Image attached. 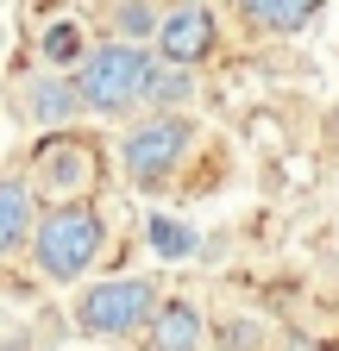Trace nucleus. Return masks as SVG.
<instances>
[{"label": "nucleus", "mask_w": 339, "mask_h": 351, "mask_svg": "<svg viewBox=\"0 0 339 351\" xmlns=\"http://www.w3.org/2000/svg\"><path fill=\"white\" fill-rule=\"evenodd\" d=\"M101 245H107V226H101V213L89 201H57L32 226V257L51 282H82L95 270Z\"/></svg>", "instance_id": "obj_1"}, {"label": "nucleus", "mask_w": 339, "mask_h": 351, "mask_svg": "<svg viewBox=\"0 0 339 351\" xmlns=\"http://www.w3.org/2000/svg\"><path fill=\"white\" fill-rule=\"evenodd\" d=\"M38 182L57 189V195H69V201H82V195L101 182L95 145L89 138H45V145H38Z\"/></svg>", "instance_id": "obj_6"}, {"label": "nucleus", "mask_w": 339, "mask_h": 351, "mask_svg": "<svg viewBox=\"0 0 339 351\" xmlns=\"http://www.w3.org/2000/svg\"><path fill=\"white\" fill-rule=\"evenodd\" d=\"M189 145H195V125H189L183 113H151L145 125L126 132L119 163H126V176H132L139 189H157V182L176 176V163L189 157Z\"/></svg>", "instance_id": "obj_4"}, {"label": "nucleus", "mask_w": 339, "mask_h": 351, "mask_svg": "<svg viewBox=\"0 0 339 351\" xmlns=\"http://www.w3.org/2000/svg\"><path fill=\"white\" fill-rule=\"evenodd\" d=\"M145 75H151V57L139 44H95L89 57L75 63V101L89 113H126L132 101H145Z\"/></svg>", "instance_id": "obj_2"}, {"label": "nucleus", "mask_w": 339, "mask_h": 351, "mask_svg": "<svg viewBox=\"0 0 339 351\" xmlns=\"http://www.w3.org/2000/svg\"><path fill=\"white\" fill-rule=\"evenodd\" d=\"M233 7L258 25V32H302L327 0H233Z\"/></svg>", "instance_id": "obj_9"}, {"label": "nucleus", "mask_w": 339, "mask_h": 351, "mask_svg": "<svg viewBox=\"0 0 339 351\" xmlns=\"http://www.w3.org/2000/svg\"><path fill=\"white\" fill-rule=\"evenodd\" d=\"M214 44H220V25L201 0H183L157 19V63L170 69H195L201 57H214Z\"/></svg>", "instance_id": "obj_5"}, {"label": "nucleus", "mask_w": 339, "mask_h": 351, "mask_svg": "<svg viewBox=\"0 0 339 351\" xmlns=\"http://www.w3.org/2000/svg\"><path fill=\"white\" fill-rule=\"evenodd\" d=\"M151 251L157 257H170V263H183V257H195V226H183V219H163V213H151Z\"/></svg>", "instance_id": "obj_11"}, {"label": "nucleus", "mask_w": 339, "mask_h": 351, "mask_svg": "<svg viewBox=\"0 0 339 351\" xmlns=\"http://www.w3.org/2000/svg\"><path fill=\"white\" fill-rule=\"evenodd\" d=\"M289 351H308V345H289Z\"/></svg>", "instance_id": "obj_15"}, {"label": "nucleus", "mask_w": 339, "mask_h": 351, "mask_svg": "<svg viewBox=\"0 0 339 351\" xmlns=\"http://www.w3.org/2000/svg\"><path fill=\"white\" fill-rule=\"evenodd\" d=\"M189 95H195L189 69H170V63H157V57H151V75H145V101H151L157 113H170V107H183Z\"/></svg>", "instance_id": "obj_10"}, {"label": "nucleus", "mask_w": 339, "mask_h": 351, "mask_svg": "<svg viewBox=\"0 0 339 351\" xmlns=\"http://www.w3.org/2000/svg\"><path fill=\"white\" fill-rule=\"evenodd\" d=\"M145 339H151V351H201L207 320H201L195 301H157V314H151Z\"/></svg>", "instance_id": "obj_7"}, {"label": "nucleus", "mask_w": 339, "mask_h": 351, "mask_svg": "<svg viewBox=\"0 0 339 351\" xmlns=\"http://www.w3.org/2000/svg\"><path fill=\"white\" fill-rule=\"evenodd\" d=\"M151 314H157V282H145V276H107L75 295V326L95 339H126V332L151 326Z\"/></svg>", "instance_id": "obj_3"}, {"label": "nucleus", "mask_w": 339, "mask_h": 351, "mask_svg": "<svg viewBox=\"0 0 339 351\" xmlns=\"http://www.w3.org/2000/svg\"><path fill=\"white\" fill-rule=\"evenodd\" d=\"M32 226H38L32 182H19V176H0V263H7L19 245H32Z\"/></svg>", "instance_id": "obj_8"}, {"label": "nucleus", "mask_w": 339, "mask_h": 351, "mask_svg": "<svg viewBox=\"0 0 339 351\" xmlns=\"http://www.w3.org/2000/svg\"><path fill=\"white\" fill-rule=\"evenodd\" d=\"M113 25L126 32L119 44H132V38H157V13H151V7H139V0H126V7L113 13Z\"/></svg>", "instance_id": "obj_14"}, {"label": "nucleus", "mask_w": 339, "mask_h": 351, "mask_svg": "<svg viewBox=\"0 0 339 351\" xmlns=\"http://www.w3.org/2000/svg\"><path fill=\"white\" fill-rule=\"evenodd\" d=\"M82 101H75V82H57V75H45V82H38L32 88V113L38 119H69Z\"/></svg>", "instance_id": "obj_12"}, {"label": "nucleus", "mask_w": 339, "mask_h": 351, "mask_svg": "<svg viewBox=\"0 0 339 351\" xmlns=\"http://www.w3.org/2000/svg\"><path fill=\"white\" fill-rule=\"evenodd\" d=\"M45 57H51V63H82V57H89V51H82V25H69V19L51 25V32H45Z\"/></svg>", "instance_id": "obj_13"}]
</instances>
